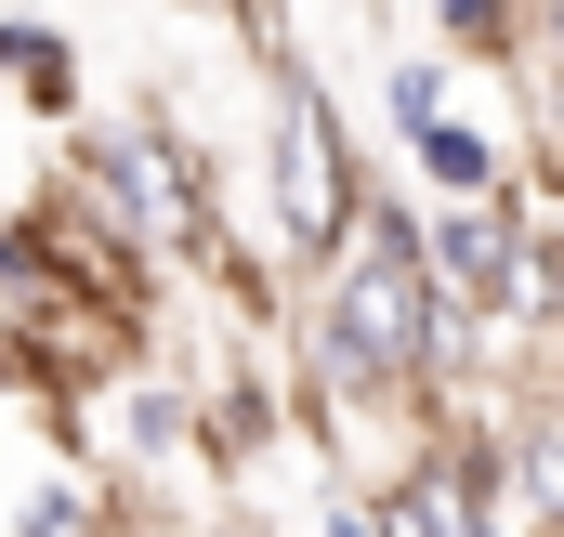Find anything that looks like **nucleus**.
Wrapping results in <instances>:
<instances>
[{
    "instance_id": "1",
    "label": "nucleus",
    "mask_w": 564,
    "mask_h": 537,
    "mask_svg": "<svg viewBox=\"0 0 564 537\" xmlns=\"http://www.w3.org/2000/svg\"><path fill=\"white\" fill-rule=\"evenodd\" d=\"M355 210H368V144L341 132L315 53L276 40L263 53V197H250V223H263V250L289 263V288L355 237Z\"/></svg>"
},
{
    "instance_id": "3",
    "label": "nucleus",
    "mask_w": 564,
    "mask_h": 537,
    "mask_svg": "<svg viewBox=\"0 0 564 537\" xmlns=\"http://www.w3.org/2000/svg\"><path fill=\"white\" fill-rule=\"evenodd\" d=\"M394 157H408V184H421V197H512V184H525V157H512L499 132H473L459 106L421 119V132H394Z\"/></svg>"
},
{
    "instance_id": "7",
    "label": "nucleus",
    "mask_w": 564,
    "mask_h": 537,
    "mask_svg": "<svg viewBox=\"0 0 564 537\" xmlns=\"http://www.w3.org/2000/svg\"><path fill=\"white\" fill-rule=\"evenodd\" d=\"M184 537H276V525H263V512H197Z\"/></svg>"
},
{
    "instance_id": "5",
    "label": "nucleus",
    "mask_w": 564,
    "mask_h": 537,
    "mask_svg": "<svg viewBox=\"0 0 564 537\" xmlns=\"http://www.w3.org/2000/svg\"><path fill=\"white\" fill-rule=\"evenodd\" d=\"M433 53H459V66H525V0H433Z\"/></svg>"
},
{
    "instance_id": "6",
    "label": "nucleus",
    "mask_w": 564,
    "mask_h": 537,
    "mask_svg": "<svg viewBox=\"0 0 564 537\" xmlns=\"http://www.w3.org/2000/svg\"><path fill=\"white\" fill-rule=\"evenodd\" d=\"M446 66H459V53H394V66H381V132L446 119Z\"/></svg>"
},
{
    "instance_id": "4",
    "label": "nucleus",
    "mask_w": 564,
    "mask_h": 537,
    "mask_svg": "<svg viewBox=\"0 0 564 537\" xmlns=\"http://www.w3.org/2000/svg\"><path fill=\"white\" fill-rule=\"evenodd\" d=\"M0 79L26 92V119H79V53H66V26L0 13Z\"/></svg>"
},
{
    "instance_id": "2",
    "label": "nucleus",
    "mask_w": 564,
    "mask_h": 537,
    "mask_svg": "<svg viewBox=\"0 0 564 537\" xmlns=\"http://www.w3.org/2000/svg\"><path fill=\"white\" fill-rule=\"evenodd\" d=\"M525 223H539V210H525V184H512V197H421L433 275H446L499 341H512V302H525Z\"/></svg>"
}]
</instances>
